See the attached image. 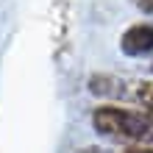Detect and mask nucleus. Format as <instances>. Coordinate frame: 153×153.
Returning <instances> with one entry per match:
<instances>
[{"instance_id": "2", "label": "nucleus", "mask_w": 153, "mask_h": 153, "mask_svg": "<svg viewBox=\"0 0 153 153\" xmlns=\"http://www.w3.org/2000/svg\"><path fill=\"white\" fill-rule=\"evenodd\" d=\"M120 50L125 56H145L153 50V22H137L123 31Z\"/></svg>"}, {"instance_id": "4", "label": "nucleus", "mask_w": 153, "mask_h": 153, "mask_svg": "<svg viewBox=\"0 0 153 153\" xmlns=\"http://www.w3.org/2000/svg\"><path fill=\"white\" fill-rule=\"evenodd\" d=\"M120 153H153V145H128Z\"/></svg>"}, {"instance_id": "1", "label": "nucleus", "mask_w": 153, "mask_h": 153, "mask_svg": "<svg viewBox=\"0 0 153 153\" xmlns=\"http://www.w3.org/2000/svg\"><path fill=\"white\" fill-rule=\"evenodd\" d=\"M92 128L100 137L123 142V145H153V123L142 109L100 103L92 111Z\"/></svg>"}, {"instance_id": "6", "label": "nucleus", "mask_w": 153, "mask_h": 153, "mask_svg": "<svg viewBox=\"0 0 153 153\" xmlns=\"http://www.w3.org/2000/svg\"><path fill=\"white\" fill-rule=\"evenodd\" d=\"M78 153H106V150H100V148H86V150H78Z\"/></svg>"}, {"instance_id": "3", "label": "nucleus", "mask_w": 153, "mask_h": 153, "mask_svg": "<svg viewBox=\"0 0 153 153\" xmlns=\"http://www.w3.org/2000/svg\"><path fill=\"white\" fill-rule=\"evenodd\" d=\"M134 97H137L139 109L145 111V114L150 117V123H153V81H142V84H137Z\"/></svg>"}, {"instance_id": "5", "label": "nucleus", "mask_w": 153, "mask_h": 153, "mask_svg": "<svg viewBox=\"0 0 153 153\" xmlns=\"http://www.w3.org/2000/svg\"><path fill=\"white\" fill-rule=\"evenodd\" d=\"M134 6L139 8V11H145V14H153V0H131Z\"/></svg>"}]
</instances>
